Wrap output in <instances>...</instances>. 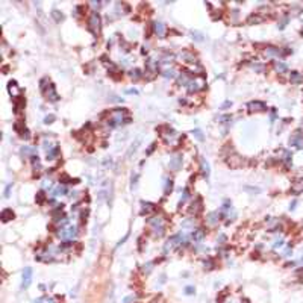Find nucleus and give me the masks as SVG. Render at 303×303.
<instances>
[{"instance_id":"f257e3e1","label":"nucleus","mask_w":303,"mask_h":303,"mask_svg":"<svg viewBox=\"0 0 303 303\" xmlns=\"http://www.w3.org/2000/svg\"><path fill=\"white\" fill-rule=\"evenodd\" d=\"M129 118L126 117V111L124 109H114L111 114H109V120L108 123L114 127V126H120L121 123H127Z\"/></svg>"},{"instance_id":"f03ea898","label":"nucleus","mask_w":303,"mask_h":303,"mask_svg":"<svg viewBox=\"0 0 303 303\" xmlns=\"http://www.w3.org/2000/svg\"><path fill=\"white\" fill-rule=\"evenodd\" d=\"M76 234H77V229H76V226H73V224H64V226H61L59 227V232H58V235L64 240V241H70V240H73L74 237H76Z\"/></svg>"},{"instance_id":"7ed1b4c3","label":"nucleus","mask_w":303,"mask_h":303,"mask_svg":"<svg viewBox=\"0 0 303 303\" xmlns=\"http://www.w3.org/2000/svg\"><path fill=\"white\" fill-rule=\"evenodd\" d=\"M149 224L152 226V230L155 235L161 237L164 235V230H165V220L162 217H153L149 220Z\"/></svg>"},{"instance_id":"20e7f679","label":"nucleus","mask_w":303,"mask_h":303,"mask_svg":"<svg viewBox=\"0 0 303 303\" xmlns=\"http://www.w3.org/2000/svg\"><path fill=\"white\" fill-rule=\"evenodd\" d=\"M41 91L46 94V97L50 100V102H56V100H59V95H58V92L55 89V85L50 83V82L47 85H44V79L41 80Z\"/></svg>"},{"instance_id":"39448f33","label":"nucleus","mask_w":303,"mask_h":303,"mask_svg":"<svg viewBox=\"0 0 303 303\" xmlns=\"http://www.w3.org/2000/svg\"><path fill=\"white\" fill-rule=\"evenodd\" d=\"M88 29H89L94 35H97V34L100 32V15H98L97 12H92V14H91V17H89V20H88Z\"/></svg>"},{"instance_id":"423d86ee","label":"nucleus","mask_w":303,"mask_h":303,"mask_svg":"<svg viewBox=\"0 0 303 303\" xmlns=\"http://www.w3.org/2000/svg\"><path fill=\"white\" fill-rule=\"evenodd\" d=\"M205 86V80L201 77H197V79H191L189 83H188V91L189 92H197L200 89H203Z\"/></svg>"},{"instance_id":"0eeeda50","label":"nucleus","mask_w":303,"mask_h":303,"mask_svg":"<svg viewBox=\"0 0 303 303\" xmlns=\"http://www.w3.org/2000/svg\"><path fill=\"white\" fill-rule=\"evenodd\" d=\"M289 146H294L297 149H303V132L297 131L292 134V137L289 138Z\"/></svg>"},{"instance_id":"6e6552de","label":"nucleus","mask_w":303,"mask_h":303,"mask_svg":"<svg viewBox=\"0 0 303 303\" xmlns=\"http://www.w3.org/2000/svg\"><path fill=\"white\" fill-rule=\"evenodd\" d=\"M162 137L170 143V144H174L177 140H179V134L176 131H173L171 127H165V134H162Z\"/></svg>"},{"instance_id":"1a4fd4ad","label":"nucleus","mask_w":303,"mask_h":303,"mask_svg":"<svg viewBox=\"0 0 303 303\" xmlns=\"http://www.w3.org/2000/svg\"><path fill=\"white\" fill-rule=\"evenodd\" d=\"M32 282V268L31 267H26L24 271H23V280H21V288L26 289Z\"/></svg>"},{"instance_id":"9d476101","label":"nucleus","mask_w":303,"mask_h":303,"mask_svg":"<svg viewBox=\"0 0 303 303\" xmlns=\"http://www.w3.org/2000/svg\"><path fill=\"white\" fill-rule=\"evenodd\" d=\"M153 31H155V35H156V37L164 38V35H165V26H164V23L155 21V23H153Z\"/></svg>"},{"instance_id":"9b49d317","label":"nucleus","mask_w":303,"mask_h":303,"mask_svg":"<svg viewBox=\"0 0 303 303\" xmlns=\"http://www.w3.org/2000/svg\"><path fill=\"white\" fill-rule=\"evenodd\" d=\"M180 164H182V156H180V155H176V156H173L171 161H170V168L176 171V170L180 168Z\"/></svg>"},{"instance_id":"f8f14e48","label":"nucleus","mask_w":303,"mask_h":303,"mask_svg":"<svg viewBox=\"0 0 303 303\" xmlns=\"http://www.w3.org/2000/svg\"><path fill=\"white\" fill-rule=\"evenodd\" d=\"M67 192V188L64 185H56L52 191H50V195L52 197H58V195H64Z\"/></svg>"},{"instance_id":"ddd939ff","label":"nucleus","mask_w":303,"mask_h":303,"mask_svg":"<svg viewBox=\"0 0 303 303\" xmlns=\"http://www.w3.org/2000/svg\"><path fill=\"white\" fill-rule=\"evenodd\" d=\"M247 106H249L250 111H265V105L262 102H258V100L256 102H250Z\"/></svg>"},{"instance_id":"4468645a","label":"nucleus","mask_w":303,"mask_h":303,"mask_svg":"<svg viewBox=\"0 0 303 303\" xmlns=\"http://www.w3.org/2000/svg\"><path fill=\"white\" fill-rule=\"evenodd\" d=\"M200 209H201V200L197 197V198H195V201H194V203L191 205V208H189V212H191V214H194V215H197V214L200 212Z\"/></svg>"},{"instance_id":"2eb2a0df","label":"nucleus","mask_w":303,"mask_h":303,"mask_svg":"<svg viewBox=\"0 0 303 303\" xmlns=\"http://www.w3.org/2000/svg\"><path fill=\"white\" fill-rule=\"evenodd\" d=\"M191 237H192L194 243H200L201 240H203V237H205V232L201 230V229H195V230L191 234Z\"/></svg>"},{"instance_id":"dca6fc26","label":"nucleus","mask_w":303,"mask_h":303,"mask_svg":"<svg viewBox=\"0 0 303 303\" xmlns=\"http://www.w3.org/2000/svg\"><path fill=\"white\" fill-rule=\"evenodd\" d=\"M291 191H292L294 194H300V192L303 191V179H300V180L294 182V183H292V186H291Z\"/></svg>"},{"instance_id":"f3484780","label":"nucleus","mask_w":303,"mask_h":303,"mask_svg":"<svg viewBox=\"0 0 303 303\" xmlns=\"http://www.w3.org/2000/svg\"><path fill=\"white\" fill-rule=\"evenodd\" d=\"M8 89H9V92H11V95H17V97H20L18 95V92H20V89H18V86H17V82L15 80H11L9 82V86H8Z\"/></svg>"},{"instance_id":"a211bd4d","label":"nucleus","mask_w":303,"mask_h":303,"mask_svg":"<svg viewBox=\"0 0 303 303\" xmlns=\"http://www.w3.org/2000/svg\"><path fill=\"white\" fill-rule=\"evenodd\" d=\"M141 206H143V214H149L152 211H155V205L153 203H149V201H141Z\"/></svg>"},{"instance_id":"6ab92c4d","label":"nucleus","mask_w":303,"mask_h":303,"mask_svg":"<svg viewBox=\"0 0 303 303\" xmlns=\"http://www.w3.org/2000/svg\"><path fill=\"white\" fill-rule=\"evenodd\" d=\"M265 55H267V56H280V55H282V50H280V49H276V47H267V49H265Z\"/></svg>"},{"instance_id":"aec40b11","label":"nucleus","mask_w":303,"mask_h":303,"mask_svg":"<svg viewBox=\"0 0 303 303\" xmlns=\"http://www.w3.org/2000/svg\"><path fill=\"white\" fill-rule=\"evenodd\" d=\"M218 220H220V214H218V212H211V214L208 215V223H209L211 226L217 224Z\"/></svg>"},{"instance_id":"412c9836","label":"nucleus","mask_w":303,"mask_h":303,"mask_svg":"<svg viewBox=\"0 0 303 303\" xmlns=\"http://www.w3.org/2000/svg\"><path fill=\"white\" fill-rule=\"evenodd\" d=\"M274 67H276V70H277L279 73H286V71H288L286 64L282 62V61H276V62H274Z\"/></svg>"},{"instance_id":"4be33fe9","label":"nucleus","mask_w":303,"mask_h":303,"mask_svg":"<svg viewBox=\"0 0 303 303\" xmlns=\"http://www.w3.org/2000/svg\"><path fill=\"white\" fill-rule=\"evenodd\" d=\"M162 76L167 77V79H168V77H174V76H176V70H174L173 67H167V68L162 70Z\"/></svg>"},{"instance_id":"5701e85b","label":"nucleus","mask_w":303,"mask_h":303,"mask_svg":"<svg viewBox=\"0 0 303 303\" xmlns=\"http://www.w3.org/2000/svg\"><path fill=\"white\" fill-rule=\"evenodd\" d=\"M11 218H14L12 209H3V211H2V220H3V221H9Z\"/></svg>"},{"instance_id":"b1692460","label":"nucleus","mask_w":303,"mask_h":303,"mask_svg":"<svg viewBox=\"0 0 303 303\" xmlns=\"http://www.w3.org/2000/svg\"><path fill=\"white\" fill-rule=\"evenodd\" d=\"M291 82L292 83H300L301 80H303V77H301V74L298 73V71H291Z\"/></svg>"},{"instance_id":"393cba45","label":"nucleus","mask_w":303,"mask_h":303,"mask_svg":"<svg viewBox=\"0 0 303 303\" xmlns=\"http://www.w3.org/2000/svg\"><path fill=\"white\" fill-rule=\"evenodd\" d=\"M201 171H203V174H205V177H209V164L205 161V159H201Z\"/></svg>"},{"instance_id":"a878e982","label":"nucleus","mask_w":303,"mask_h":303,"mask_svg":"<svg viewBox=\"0 0 303 303\" xmlns=\"http://www.w3.org/2000/svg\"><path fill=\"white\" fill-rule=\"evenodd\" d=\"M35 303H58V300L55 297H43V298H40Z\"/></svg>"},{"instance_id":"bb28decb","label":"nucleus","mask_w":303,"mask_h":303,"mask_svg":"<svg viewBox=\"0 0 303 303\" xmlns=\"http://www.w3.org/2000/svg\"><path fill=\"white\" fill-rule=\"evenodd\" d=\"M37 150L35 149H32V147H27V146H24L23 149H21V153L24 155V156H29V155H32V153H35ZM34 156V155H32Z\"/></svg>"},{"instance_id":"cd10ccee","label":"nucleus","mask_w":303,"mask_h":303,"mask_svg":"<svg viewBox=\"0 0 303 303\" xmlns=\"http://www.w3.org/2000/svg\"><path fill=\"white\" fill-rule=\"evenodd\" d=\"M192 134H194V137H195L198 141H203V138H205V137H203V134H201V131H200V129H195Z\"/></svg>"},{"instance_id":"c85d7f7f","label":"nucleus","mask_w":303,"mask_h":303,"mask_svg":"<svg viewBox=\"0 0 303 303\" xmlns=\"http://www.w3.org/2000/svg\"><path fill=\"white\" fill-rule=\"evenodd\" d=\"M188 197H189V191H188V188H185V189H183V192H182V197H180V205L183 203V201H185Z\"/></svg>"},{"instance_id":"c756f323","label":"nucleus","mask_w":303,"mask_h":303,"mask_svg":"<svg viewBox=\"0 0 303 303\" xmlns=\"http://www.w3.org/2000/svg\"><path fill=\"white\" fill-rule=\"evenodd\" d=\"M131 76H132V79H140L141 77V71L138 68H135V70L131 71Z\"/></svg>"},{"instance_id":"7c9ffc66","label":"nucleus","mask_w":303,"mask_h":303,"mask_svg":"<svg viewBox=\"0 0 303 303\" xmlns=\"http://www.w3.org/2000/svg\"><path fill=\"white\" fill-rule=\"evenodd\" d=\"M291 158H292V155H291L288 150H285V152H283V161H285L286 164H289V162H291Z\"/></svg>"},{"instance_id":"2f4dec72","label":"nucleus","mask_w":303,"mask_h":303,"mask_svg":"<svg viewBox=\"0 0 303 303\" xmlns=\"http://www.w3.org/2000/svg\"><path fill=\"white\" fill-rule=\"evenodd\" d=\"M191 35H192V38H194L195 41H203V35L198 34V32H191Z\"/></svg>"},{"instance_id":"473e14b6","label":"nucleus","mask_w":303,"mask_h":303,"mask_svg":"<svg viewBox=\"0 0 303 303\" xmlns=\"http://www.w3.org/2000/svg\"><path fill=\"white\" fill-rule=\"evenodd\" d=\"M253 21H255V23H259V21H262V18L258 17V15H250V17H249V23H253Z\"/></svg>"},{"instance_id":"72a5a7b5","label":"nucleus","mask_w":303,"mask_h":303,"mask_svg":"<svg viewBox=\"0 0 303 303\" xmlns=\"http://www.w3.org/2000/svg\"><path fill=\"white\" fill-rule=\"evenodd\" d=\"M53 120H55V115H47V117L44 118V123L49 124V123H53Z\"/></svg>"},{"instance_id":"f704fd0d","label":"nucleus","mask_w":303,"mask_h":303,"mask_svg":"<svg viewBox=\"0 0 303 303\" xmlns=\"http://www.w3.org/2000/svg\"><path fill=\"white\" fill-rule=\"evenodd\" d=\"M171 188H173V182H171V180H168V179H167V185H165V192H168V191H171Z\"/></svg>"},{"instance_id":"c9c22d12","label":"nucleus","mask_w":303,"mask_h":303,"mask_svg":"<svg viewBox=\"0 0 303 303\" xmlns=\"http://www.w3.org/2000/svg\"><path fill=\"white\" fill-rule=\"evenodd\" d=\"M194 291H195V289H194L192 286H186V288H185V294H188V295L194 294Z\"/></svg>"},{"instance_id":"e433bc0d","label":"nucleus","mask_w":303,"mask_h":303,"mask_svg":"<svg viewBox=\"0 0 303 303\" xmlns=\"http://www.w3.org/2000/svg\"><path fill=\"white\" fill-rule=\"evenodd\" d=\"M52 15H53V17H55L58 21H59V20H62V15H59V11H53V12H52Z\"/></svg>"},{"instance_id":"4c0bfd02","label":"nucleus","mask_w":303,"mask_h":303,"mask_svg":"<svg viewBox=\"0 0 303 303\" xmlns=\"http://www.w3.org/2000/svg\"><path fill=\"white\" fill-rule=\"evenodd\" d=\"M38 203H43V200H44V192H38Z\"/></svg>"},{"instance_id":"58836bf2","label":"nucleus","mask_w":303,"mask_h":303,"mask_svg":"<svg viewBox=\"0 0 303 303\" xmlns=\"http://www.w3.org/2000/svg\"><path fill=\"white\" fill-rule=\"evenodd\" d=\"M286 23H288V18H286V17H285V18H283V20H282V21H280V26H279V27H280V29H283V27H285V26H286Z\"/></svg>"},{"instance_id":"ea45409f","label":"nucleus","mask_w":303,"mask_h":303,"mask_svg":"<svg viewBox=\"0 0 303 303\" xmlns=\"http://www.w3.org/2000/svg\"><path fill=\"white\" fill-rule=\"evenodd\" d=\"M52 185V182H50V179H44V183H43V186L46 188V186H50Z\"/></svg>"},{"instance_id":"a19ab883","label":"nucleus","mask_w":303,"mask_h":303,"mask_svg":"<svg viewBox=\"0 0 303 303\" xmlns=\"http://www.w3.org/2000/svg\"><path fill=\"white\" fill-rule=\"evenodd\" d=\"M11 186H12V185H8V186H6V189H5V197H9V189H11Z\"/></svg>"},{"instance_id":"79ce46f5","label":"nucleus","mask_w":303,"mask_h":303,"mask_svg":"<svg viewBox=\"0 0 303 303\" xmlns=\"http://www.w3.org/2000/svg\"><path fill=\"white\" fill-rule=\"evenodd\" d=\"M126 92H134V94H138V91L137 89H134V88H131V89H127Z\"/></svg>"}]
</instances>
